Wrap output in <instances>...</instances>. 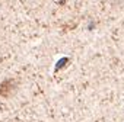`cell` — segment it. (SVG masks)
I'll list each match as a JSON object with an SVG mask.
<instances>
[{"label":"cell","instance_id":"6da1fadb","mask_svg":"<svg viewBox=\"0 0 124 122\" xmlns=\"http://www.w3.org/2000/svg\"><path fill=\"white\" fill-rule=\"evenodd\" d=\"M15 80L13 79H8L2 83V86H0V96L3 97H9L12 93H13V89H15Z\"/></svg>","mask_w":124,"mask_h":122}]
</instances>
